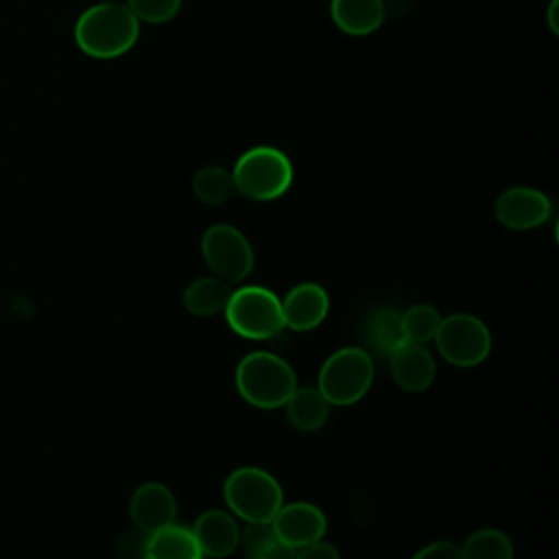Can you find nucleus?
Here are the masks:
<instances>
[{"mask_svg":"<svg viewBox=\"0 0 559 559\" xmlns=\"http://www.w3.org/2000/svg\"><path fill=\"white\" fill-rule=\"evenodd\" d=\"M140 37V22L122 2H96L74 24V41L94 59H116L129 52Z\"/></svg>","mask_w":559,"mask_h":559,"instance_id":"obj_1","label":"nucleus"},{"mask_svg":"<svg viewBox=\"0 0 559 559\" xmlns=\"http://www.w3.org/2000/svg\"><path fill=\"white\" fill-rule=\"evenodd\" d=\"M236 386L251 406L277 408L297 389V376L284 358L271 352H251L238 362Z\"/></svg>","mask_w":559,"mask_h":559,"instance_id":"obj_2","label":"nucleus"},{"mask_svg":"<svg viewBox=\"0 0 559 559\" xmlns=\"http://www.w3.org/2000/svg\"><path fill=\"white\" fill-rule=\"evenodd\" d=\"M234 188L251 201H273L293 183V164L275 146H253L245 151L231 170Z\"/></svg>","mask_w":559,"mask_h":559,"instance_id":"obj_3","label":"nucleus"},{"mask_svg":"<svg viewBox=\"0 0 559 559\" xmlns=\"http://www.w3.org/2000/svg\"><path fill=\"white\" fill-rule=\"evenodd\" d=\"M223 496L231 513L245 522H271L284 504L280 483L260 467L234 469L223 485Z\"/></svg>","mask_w":559,"mask_h":559,"instance_id":"obj_4","label":"nucleus"},{"mask_svg":"<svg viewBox=\"0 0 559 559\" xmlns=\"http://www.w3.org/2000/svg\"><path fill=\"white\" fill-rule=\"evenodd\" d=\"M223 312L227 325L245 338L266 341L284 330L282 301L264 286L234 288Z\"/></svg>","mask_w":559,"mask_h":559,"instance_id":"obj_5","label":"nucleus"},{"mask_svg":"<svg viewBox=\"0 0 559 559\" xmlns=\"http://www.w3.org/2000/svg\"><path fill=\"white\" fill-rule=\"evenodd\" d=\"M373 382V360L360 347H343L334 352L319 371L321 395L336 406L358 402Z\"/></svg>","mask_w":559,"mask_h":559,"instance_id":"obj_6","label":"nucleus"},{"mask_svg":"<svg viewBox=\"0 0 559 559\" xmlns=\"http://www.w3.org/2000/svg\"><path fill=\"white\" fill-rule=\"evenodd\" d=\"M439 354L456 367H474L489 356L491 334L487 325L472 314H450L441 319L437 334Z\"/></svg>","mask_w":559,"mask_h":559,"instance_id":"obj_7","label":"nucleus"},{"mask_svg":"<svg viewBox=\"0 0 559 559\" xmlns=\"http://www.w3.org/2000/svg\"><path fill=\"white\" fill-rule=\"evenodd\" d=\"M201 253L210 271L229 284L245 280L253 269L251 242L234 225H212L203 234Z\"/></svg>","mask_w":559,"mask_h":559,"instance_id":"obj_8","label":"nucleus"},{"mask_svg":"<svg viewBox=\"0 0 559 559\" xmlns=\"http://www.w3.org/2000/svg\"><path fill=\"white\" fill-rule=\"evenodd\" d=\"M493 212L500 225L522 231V229H533L546 223L552 212V205L542 190L528 188V186H515L500 192V197L496 199Z\"/></svg>","mask_w":559,"mask_h":559,"instance_id":"obj_9","label":"nucleus"},{"mask_svg":"<svg viewBox=\"0 0 559 559\" xmlns=\"http://www.w3.org/2000/svg\"><path fill=\"white\" fill-rule=\"evenodd\" d=\"M325 526L328 522L323 511L310 502L282 504L275 518L271 520L275 539L297 550L312 542H319L325 535Z\"/></svg>","mask_w":559,"mask_h":559,"instance_id":"obj_10","label":"nucleus"},{"mask_svg":"<svg viewBox=\"0 0 559 559\" xmlns=\"http://www.w3.org/2000/svg\"><path fill=\"white\" fill-rule=\"evenodd\" d=\"M129 511H131V520H133L135 528L151 535V533L175 522L177 500L166 485L144 483L133 491Z\"/></svg>","mask_w":559,"mask_h":559,"instance_id":"obj_11","label":"nucleus"},{"mask_svg":"<svg viewBox=\"0 0 559 559\" xmlns=\"http://www.w3.org/2000/svg\"><path fill=\"white\" fill-rule=\"evenodd\" d=\"M389 369L395 384L408 393L426 391L435 380V360L426 345L404 341L389 354Z\"/></svg>","mask_w":559,"mask_h":559,"instance_id":"obj_12","label":"nucleus"},{"mask_svg":"<svg viewBox=\"0 0 559 559\" xmlns=\"http://www.w3.org/2000/svg\"><path fill=\"white\" fill-rule=\"evenodd\" d=\"M330 310V297L325 288L319 284L306 282L297 284L295 288L288 290V295L282 301V317H284V328L306 332L317 328Z\"/></svg>","mask_w":559,"mask_h":559,"instance_id":"obj_13","label":"nucleus"},{"mask_svg":"<svg viewBox=\"0 0 559 559\" xmlns=\"http://www.w3.org/2000/svg\"><path fill=\"white\" fill-rule=\"evenodd\" d=\"M192 535L203 557H227L238 548L240 528L227 511L210 509L197 518Z\"/></svg>","mask_w":559,"mask_h":559,"instance_id":"obj_14","label":"nucleus"},{"mask_svg":"<svg viewBox=\"0 0 559 559\" xmlns=\"http://www.w3.org/2000/svg\"><path fill=\"white\" fill-rule=\"evenodd\" d=\"M330 15L338 31L362 37L376 33L382 26L386 17V4L384 0H332Z\"/></svg>","mask_w":559,"mask_h":559,"instance_id":"obj_15","label":"nucleus"},{"mask_svg":"<svg viewBox=\"0 0 559 559\" xmlns=\"http://www.w3.org/2000/svg\"><path fill=\"white\" fill-rule=\"evenodd\" d=\"M231 290H234L231 284L216 275L199 277L188 284V288L183 293V306L190 314L212 317V314H218L225 310Z\"/></svg>","mask_w":559,"mask_h":559,"instance_id":"obj_16","label":"nucleus"},{"mask_svg":"<svg viewBox=\"0 0 559 559\" xmlns=\"http://www.w3.org/2000/svg\"><path fill=\"white\" fill-rule=\"evenodd\" d=\"M365 341L378 356L389 358V354L406 341L402 332V314L389 306L373 308L365 319Z\"/></svg>","mask_w":559,"mask_h":559,"instance_id":"obj_17","label":"nucleus"},{"mask_svg":"<svg viewBox=\"0 0 559 559\" xmlns=\"http://www.w3.org/2000/svg\"><path fill=\"white\" fill-rule=\"evenodd\" d=\"M286 417L293 424V428L312 432L323 428L330 413V402L321 395L319 389L304 386L295 389L293 395L286 400Z\"/></svg>","mask_w":559,"mask_h":559,"instance_id":"obj_18","label":"nucleus"},{"mask_svg":"<svg viewBox=\"0 0 559 559\" xmlns=\"http://www.w3.org/2000/svg\"><path fill=\"white\" fill-rule=\"evenodd\" d=\"M146 559H203V552L192 531L173 522L151 533Z\"/></svg>","mask_w":559,"mask_h":559,"instance_id":"obj_19","label":"nucleus"},{"mask_svg":"<svg viewBox=\"0 0 559 559\" xmlns=\"http://www.w3.org/2000/svg\"><path fill=\"white\" fill-rule=\"evenodd\" d=\"M192 192L205 205L227 203L231 199V194L236 192L231 170H227L218 164H207V166L199 168L192 177Z\"/></svg>","mask_w":559,"mask_h":559,"instance_id":"obj_20","label":"nucleus"},{"mask_svg":"<svg viewBox=\"0 0 559 559\" xmlns=\"http://www.w3.org/2000/svg\"><path fill=\"white\" fill-rule=\"evenodd\" d=\"M465 559H513V544L498 528H480L463 544Z\"/></svg>","mask_w":559,"mask_h":559,"instance_id":"obj_21","label":"nucleus"},{"mask_svg":"<svg viewBox=\"0 0 559 559\" xmlns=\"http://www.w3.org/2000/svg\"><path fill=\"white\" fill-rule=\"evenodd\" d=\"M441 323V314L430 304H415L406 312H402V332L411 343L426 345L435 338L437 328Z\"/></svg>","mask_w":559,"mask_h":559,"instance_id":"obj_22","label":"nucleus"},{"mask_svg":"<svg viewBox=\"0 0 559 559\" xmlns=\"http://www.w3.org/2000/svg\"><path fill=\"white\" fill-rule=\"evenodd\" d=\"M181 2L183 0H127L124 4L131 9L138 22L164 24L179 13Z\"/></svg>","mask_w":559,"mask_h":559,"instance_id":"obj_23","label":"nucleus"},{"mask_svg":"<svg viewBox=\"0 0 559 559\" xmlns=\"http://www.w3.org/2000/svg\"><path fill=\"white\" fill-rule=\"evenodd\" d=\"M273 539H275V535H273L271 522H247V526L238 535V546H242L247 559H253Z\"/></svg>","mask_w":559,"mask_h":559,"instance_id":"obj_24","label":"nucleus"},{"mask_svg":"<svg viewBox=\"0 0 559 559\" xmlns=\"http://www.w3.org/2000/svg\"><path fill=\"white\" fill-rule=\"evenodd\" d=\"M148 533L140 528L122 531L114 542L116 559H146L148 557Z\"/></svg>","mask_w":559,"mask_h":559,"instance_id":"obj_25","label":"nucleus"},{"mask_svg":"<svg viewBox=\"0 0 559 559\" xmlns=\"http://www.w3.org/2000/svg\"><path fill=\"white\" fill-rule=\"evenodd\" d=\"M413 559H465V557L461 546L452 542H432L424 546L419 552H415Z\"/></svg>","mask_w":559,"mask_h":559,"instance_id":"obj_26","label":"nucleus"},{"mask_svg":"<svg viewBox=\"0 0 559 559\" xmlns=\"http://www.w3.org/2000/svg\"><path fill=\"white\" fill-rule=\"evenodd\" d=\"M297 559H341L338 550L325 542H312L297 550Z\"/></svg>","mask_w":559,"mask_h":559,"instance_id":"obj_27","label":"nucleus"},{"mask_svg":"<svg viewBox=\"0 0 559 559\" xmlns=\"http://www.w3.org/2000/svg\"><path fill=\"white\" fill-rule=\"evenodd\" d=\"M253 559H297V548L273 539L264 550H260Z\"/></svg>","mask_w":559,"mask_h":559,"instance_id":"obj_28","label":"nucleus"},{"mask_svg":"<svg viewBox=\"0 0 559 559\" xmlns=\"http://www.w3.org/2000/svg\"><path fill=\"white\" fill-rule=\"evenodd\" d=\"M548 24H550V31L557 33V0L550 2V9H548Z\"/></svg>","mask_w":559,"mask_h":559,"instance_id":"obj_29","label":"nucleus"}]
</instances>
